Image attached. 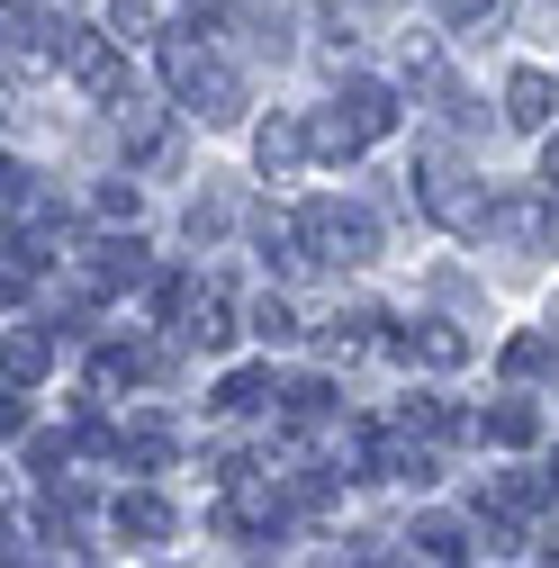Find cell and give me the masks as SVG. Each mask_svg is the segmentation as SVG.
Returning a JSON list of instances; mask_svg holds the SVG:
<instances>
[{
  "instance_id": "cell-35",
  "label": "cell",
  "mask_w": 559,
  "mask_h": 568,
  "mask_svg": "<svg viewBox=\"0 0 559 568\" xmlns=\"http://www.w3.org/2000/svg\"><path fill=\"white\" fill-rule=\"evenodd\" d=\"M0 559H19V524L10 515H0Z\"/></svg>"
},
{
  "instance_id": "cell-31",
  "label": "cell",
  "mask_w": 559,
  "mask_h": 568,
  "mask_svg": "<svg viewBox=\"0 0 559 568\" xmlns=\"http://www.w3.org/2000/svg\"><path fill=\"white\" fill-rule=\"evenodd\" d=\"M253 334H271V343H289V334H298V316L280 307V298H253Z\"/></svg>"
},
{
  "instance_id": "cell-6",
  "label": "cell",
  "mask_w": 559,
  "mask_h": 568,
  "mask_svg": "<svg viewBox=\"0 0 559 568\" xmlns=\"http://www.w3.org/2000/svg\"><path fill=\"white\" fill-rule=\"evenodd\" d=\"M63 73H73L91 100H109V109H126V54L109 45V37H91V28H73L63 37Z\"/></svg>"
},
{
  "instance_id": "cell-9",
  "label": "cell",
  "mask_w": 559,
  "mask_h": 568,
  "mask_svg": "<svg viewBox=\"0 0 559 568\" xmlns=\"http://www.w3.org/2000/svg\"><path fill=\"white\" fill-rule=\"evenodd\" d=\"M487 235L515 244V253H541V244H550V190H541V199H532V190L487 199Z\"/></svg>"
},
{
  "instance_id": "cell-16",
  "label": "cell",
  "mask_w": 559,
  "mask_h": 568,
  "mask_svg": "<svg viewBox=\"0 0 559 568\" xmlns=\"http://www.w3.org/2000/svg\"><path fill=\"white\" fill-rule=\"evenodd\" d=\"M253 163H262V181H289L307 163V126L298 118H262L253 126Z\"/></svg>"
},
{
  "instance_id": "cell-11",
  "label": "cell",
  "mask_w": 559,
  "mask_h": 568,
  "mask_svg": "<svg viewBox=\"0 0 559 568\" xmlns=\"http://www.w3.org/2000/svg\"><path fill=\"white\" fill-rule=\"evenodd\" d=\"M109 524H118V541H172V532H181L172 496H154V487H126L118 506H109Z\"/></svg>"
},
{
  "instance_id": "cell-30",
  "label": "cell",
  "mask_w": 559,
  "mask_h": 568,
  "mask_svg": "<svg viewBox=\"0 0 559 568\" xmlns=\"http://www.w3.org/2000/svg\"><path fill=\"white\" fill-rule=\"evenodd\" d=\"M370 325H379L370 307H353V316H334V325H325V352H362V334H370Z\"/></svg>"
},
{
  "instance_id": "cell-1",
  "label": "cell",
  "mask_w": 559,
  "mask_h": 568,
  "mask_svg": "<svg viewBox=\"0 0 559 568\" xmlns=\"http://www.w3.org/2000/svg\"><path fill=\"white\" fill-rule=\"evenodd\" d=\"M163 82H172V100L199 126H235L244 118V73L217 54V37H199V28H172L163 37Z\"/></svg>"
},
{
  "instance_id": "cell-27",
  "label": "cell",
  "mask_w": 559,
  "mask_h": 568,
  "mask_svg": "<svg viewBox=\"0 0 559 568\" xmlns=\"http://www.w3.org/2000/svg\"><path fill=\"white\" fill-rule=\"evenodd\" d=\"M73 452H82V434H37V443H28V460H37V478H45V487L73 469Z\"/></svg>"
},
{
  "instance_id": "cell-15",
  "label": "cell",
  "mask_w": 559,
  "mask_h": 568,
  "mask_svg": "<svg viewBox=\"0 0 559 568\" xmlns=\"http://www.w3.org/2000/svg\"><path fill=\"white\" fill-rule=\"evenodd\" d=\"M118 126H126V172H163V163L181 154V126H172V118H145V109H126Z\"/></svg>"
},
{
  "instance_id": "cell-21",
  "label": "cell",
  "mask_w": 559,
  "mask_h": 568,
  "mask_svg": "<svg viewBox=\"0 0 559 568\" xmlns=\"http://www.w3.org/2000/svg\"><path fill=\"white\" fill-rule=\"evenodd\" d=\"M469 434H487V443H506V452H524V443H532V434H541V415H532V406H515V397H506V406H487V415H478V424H469Z\"/></svg>"
},
{
  "instance_id": "cell-24",
  "label": "cell",
  "mask_w": 559,
  "mask_h": 568,
  "mask_svg": "<svg viewBox=\"0 0 559 568\" xmlns=\"http://www.w3.org/2000/svg\"><path fill=\"white\" fill-rule=\"evenodd\" d=\"M135 379H154V362H145V352H126V343H109L100 362H91V388H135Z\"/></svg>"
},
{
  "instance_id": "cell-34",
  "label": "cell",
  "mask_w": 559,
  "mask_h": 568,
  "mask_svg": "<svg viewBox=\"0 0 559 568\" xmlns=\"http://www.w3.org/2000/svg\"><path fill=\"white\" fill-rule=\"evenodd\" d=\"M0 434H28V406H19V379L0 388Z\"/></svg>"
},
{
  "instance_id": "cell-17",
  "label": "cell",
  "mask_w": 559,
  "mask_h": 568,
  "mask_svg": "<svg viewBox=\"0 0 559 568\" xmlns=\"http://www.w3.org/2000/svg\"><path fill=\"white\" fill-rule=\"evenodd\" d=\"M397 434H415V443H460V434H469V415H460L451 397H425V388H415V397L397 406Z\"/></svg>"
},
{
  "instance_id": "cell-8",
  "label": "cell",
  "mask_w": 559,
  "mask_h": 568,
  "mask_svg": "<svg viewBox=\"0 0 559 568\" xmlns=\"http://www.w3.org/2000/svg\"><path fill=\"white\" fill-rule=\"evenodd\" d=\"M172 334H181L190 352H226V343H235V298L217 290V280H199V290H190V307L172 316Z\"/></svg>"
},
{
  "instance_id": "cell-7",
  "label": "cell",
  "mask_w": 559,
  "mask_h": 568,
  "mask_svg": "<svg viewBox=\"0 0 559 568\" xmlns=\"http://www.w3.org/2000/svg\"><path fill=\"white\" fill-rule=\"evenodd\" d=\"M388 352H397L406 371H415V362H425V371H460V362H469V334H460V325H443V316H415V325H397V334H388Z\"/></svg>"
},
{
  "instance_id": "cell-10",
  "label": "cell",
  "mask_w": 559,
  "mask_h": 568,
  "mask_svg": "<svg viewBox=\"0 0 559 568\" xmlns=\"http://www.w3.org/2000/svg\"><path fill=\"white\" fill-rule=\"evenodd\" d=\"M135 280H145V244H135V235L126 244L109 235V244L82 253V298H118V290H135Z\"/></svg>"
},
{
  "instance_id": "cell-3",
  "label": "cell",
  "mask_w": 559,
  "mask_h": 568,
  "mask_svg": "<svg viewBox=\"0 0 559 568\" xmlns=\"http://www.w3.org/2000/svg\"><path fill=\"white\" fill-rule=\"evenodd\" d=\"M298 226H307L316 271H362V262L379 253V217H370V207H353V199H316Z\"/></svg>"
},
{
  "instance_id": "cell-18",
  "label": "cell",
  "mask_w": 559,
  "mask_h": 568,
  "mask_svg": "<svg viewBox=\"0 0 559 568\" xmlns=\"http://www.w3.org/2000/svg\"><path fill=\"white\" fill-rule=\"evenodd\" d=\"M45 371H54V334H45V325H10V334H0V379L28 388V379H45Z\"/></svg>"
},
{
  "instance_id": "cell-32",
  "label": "cell",
  "mask_w": 559,
  "mask_h": 568,
  "mask_svg": "<svg viewBox=\"0 0 559 568\" xmlns=\"http://www.w3.org/2000/svg\"><path fill=\"white\" fill-rule=\"evenodd\" d=\"M207 235H226V207H217V199L190 207V244H207Z\"/></svg>"
},
{
  "instance_id": "cell-25",
  "label": "cell",
  "mask_w": 559,
  "mask_h": 568,
  "mask_svg": "<svg viewBox=\"0 0 559 568\" xmlns=\"http://www.w3.org/2000/svg\"><path fill=\"white\" fill-rule=\"evenodd\" d=\"M280 415H289V424H325L334 415V388L325 379H289V388H280Z\"/></svg>"
},
{
  "instance_id": "cell-29",
  "label": "cell",
  "mask_w": 559,
  "mask_h": 568,
  "mask_svg": "<svg viewBox=\"0 0 559 568\" xmlns=\"http://www.w3.org/2000/svg\"><path fill=\"white\" fill-rule=\"evenodd\" d=\"M434 10H443L451 28H497V19H506V0H434Z\"/></svg>"
},
{
  "instance_id": "cell-22",
  "label": "cell",
  "mask_w": 559,
  "mask_h": 568,
  "mask_svg": "<svg viewBox=\"0 0 559 568\" xmlns=\"http://www.w3.org/2000/svg\"><path fill=\"white\" fill-rule=\"evenodd\" d=\"M91 217L100 226H135V217H145V190H135V181H100L91 190Z\"/></svg>"
},
{
  "instance_id": "cell-33",
  "label": "cell",
  "mask_w": 559,
  "mask_h": 568,
  "mask_svg": "<svg viewBox=\"0 0 559 568\" xmlns=\"http://www.w3.org/2000/svg\"><path fill=\"white\" fill-rule=\"evenodd\" d=\"M541 190H550V207H559V126L541 135Z\"/></svg>"
},
{
  "instance_id": "cell-4",
  "label": "cell",
  "mask_w": 559,
  "mask_h": 568,
  "mask_svg": "<svg viewBox=\"0 0 559 568\" xmlns=\"http://www.w3.org/2000/svg\"><path fill=\"white\" fill-rule=\"evenodd\" d=\"M280 524H289V487H280V478H262V469L226 478V506H217V532H235V541H271Z\"/></svg>"
},
{
  "instance_id": "cell-14",
  "label": "cell",
  "mask_w": 559,
  "mask_h": 568,
  "mask_svg": "<svg viewBox=\"0 0 559 568\" xmlns=\"http://www.w3.org/2000/svg\"><path fill=\"white\" fill-rule=\"evenodd\" d=\"M334 100H343V118H353L370 145L397 126V91H379V82H362V73H334Z\"/></svg>"
},
{
  "instance_id": "cell-28",
  "label": "cell",
  "mask_w": 559,
  "mask_h": 568,
  "mask_svg": "<svg viewBox=\"0 0 559 568\" xmlns=\"http://www.w3.org/2000/svg\"><path fill=\"white\" fill-rule=\"evenodd\" d=\"M154 28H163L154 0H109V37H154Z\"/></svg>"
},
{
  "instance_id": "cell-13",
  "label": "cell",
  "mask_w": 559,
  "mask_h": 568,
  "mask_svg": "<svg viewBox=\"0 0 559 568\" xmlns=\"http://www.w3.org/2000/svg\"><path fill=\"white\" fill-rule=\"evenodd\" d=\"M172 452H181V443H172V424H163V415H135L126 434H118V469H126V478L172 469Z\"/></svg>"
},
{
  "instance_id": "cell-12",
  "label": "cell",
  "mask_w": 559,
  "mask_h": 568,
  "mask_svg": "<svg viewBox=\"0 0 559 568\" xmlns=\"http://www.w3.org/2000/svg\"><path fill=\"white\" fill-rule=\"evenodd\" d=\"M550 118H559V82L524 63V73L506 82V126H515V135H550Z\"/></svg>"
},
{
  "instance_id": "cell-36",
  "label": "cell",
  "mask_w": 559,
  "mask_h": 568,
  "mask_svg": "<svg viewBox=\"0 0 559 568\" xmlns=\"http://www.w3.org/2000/svg\"><path fill=\"white\" fill-rule=\"evenodd\" d=\"M181 10H199V19H226V0H181Z\"/></svg>"
},
{
  "instance_id": "cell-5",
  "label": "cell",
  "mask_w": 559,
  "mask_h": 568,
  "mask_svg": "<svg viewBox=\"0 0 559 568\" xmlns=\"http://www.w3.org/2000/svg\"><path fill=\"white\" fill-rule=\"evenodd\" d=\"M63 0H0V54H63Z\"/></svg>"
},
{
  "instance_id": "cell-19",
  "label": "cell",
  "mask_w": 559,
  "mask_h": 568,
  "mask_svg": "<svg viewBox=\"0 0 559 568\" xmlns=\"http://www.w3.org/2000/svg\"><path fill=\"white\" fill-rule=\"evenodd\" d=\"M253 244H262V262H271V271H316V253H307V226H298V217H271V207H262V217H253Z\"/></svg>"
},
{
  "instance_id": "cell-20",
  "label": "cell",
  "mask_w": 559,
  "mask_h": 568,
  "mask_svg": "<svg viewBox=\"0 0 559 568\" xmlns=\"http://www.w3.org/2000/svg\"><path fill=\"white\" fill-rule=\"evenodd\" d=\"M406 541H415V559H443V568H460V559H469V532H460L451 515H415V532H406Z\"/></svg>"
},
{
  "instance_id": "cell-2",
  "label": "cell",
  "mask_w": 559,
  "mask_h": 568,
  "mask_svg": "<svg viewBox=\"0 0 559 568\" xmlns=\"http://www.w3.org/2000/svg\"><path fill=\"white\" fill-rule=\"evenodd\" d=\"M406 190H415V207H425L434 226H451V235H487V190L469 181L460 154L425 145V154H415V172H406Z\"/></svg>"
},
{
  "instance_id": "cell-26",
  "label": "cell",
  "mask_w": 559,
  "mask_h": 568,
  "mask_svg": "<svg viewBox=\"0 0 559 568\" xmlns=\"http://www.w3.org/2000/svg\"><path fill=\"white\" fill-rule=\"evenodd\" d=\"M550 362H559V343H550V334H515V343H506V371H515V379H541Z\"/></svg>"
},
{
  "instance_id": "cell-23",
  "label": "cell",
  "mask_w": 559,
  "mask_h": 568,
  "mask_svg": "<svg viewBox=\"0 0 559 568\" xmlns=\"http://www.w3.org/2000/svg\"><path fill=\"white\" fill-rule=\"evenodd\" d=\"M262 397H271V371H226V379H217V397H207V406H217V415H253Z\"/></svg>"
}]
</instances>
